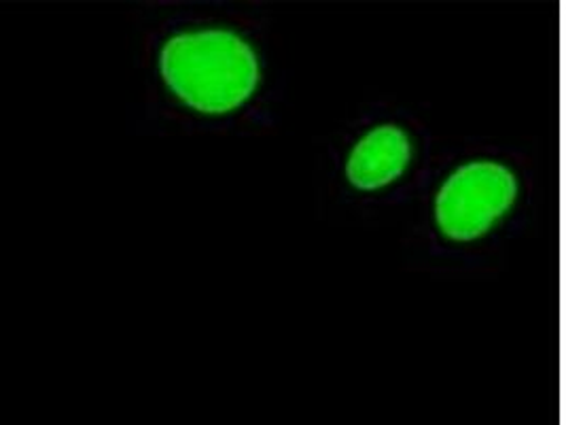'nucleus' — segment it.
I'll list each match as a JSON object with an SVG mask.
<instances>
[{
  "instance_id": "3",
  "label": "nucleus",
  "mask_w": 566,
  "mask_h": 425,
  "mask_svg": "<svg viewBox=\"0 0 566 425\" xmlns=\"http://www.w3.org/2000/svg\"><path fill=\"white\" fill-rule=\"evenodd\" d=\"M427 115L392 96L346 113L318 141L314 203L337 226L378 228L401 221L438 152Z\"/></svg>"
},
{
  "instance_id": "1",
  "label": "nucleus",
  "mask_w": 566,
  "mask_h": 425,
  "mask_svg": "<svg viewBox=\"0 0 566 425\" xmlns=\"http://www.w3.org/2000/svg\"><path fill=\"white\" fill-rule=\"evenodd\" d=\"M143 64L155 133L251 138L283 126L289 66L265 2H155Z\"/></svg>"
},
{
  "instance_id": "2",
  "label": "nucleus",
  "mask_w": 566,
  "mask_h": 425,
  "mask_svg": "<svg viewBox=\"0 0 566 425\" xmlns=\"http://www.w3.org/2000/svg\"><path fill=\"white\" fill-rule=\"evenodd\" d=\"M541 162L528 145L492 136L439 141L401 224L403 265L438 281L499 274L539 211Z\"/></svg>"
}]
</instances>
